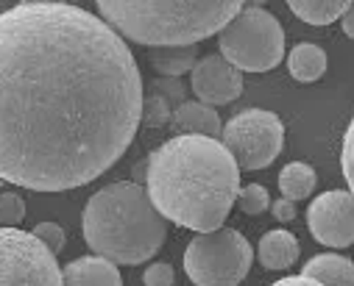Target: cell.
I'll return each mask as SVG.
<instances>
[{"instance_id": "15", "label": "cell", "mask_w": 354, "mask_h": 286, "mask_svg": "<svg viewBox=\"0 0 354 286\" xmlns=\"http://www.w3.org/2000/svg\"><path fill=\"white\" fill-rule=\"evenodd\" d=\"M198 61V48L196 45H165V48H151V64L159 75L165 78H179L190 72Z\"/></svg>"}, {"instance_id": "5", "label": "cell", "mask_w": 354, "mask_h": 286, "mask_svg": "<svg viewBox=\"0 0 354 286\" xmlns=\"http://www.w3.org/2000/svg\"><path fill=\"white\" fill-rule=\"evenodd\" d=\"M221 56L240 72H268L285 59V31L265 9L237 12L218 34Z\"/></svg>"}, {"instance_id": "16", "label": "cell", "mask_w": 354, "mask_h": 286, "mask_svg": "<svg viewBox=\"0 0 354 286\" xmlns=\"http://www.w3.org/2000/svg\"><path fill=\"white\" fill-rule=\"evenodd\" d=\"M288 6L307 25H329L354 6V0H288Z\"/></svg>"}, {"instance_id": "14", "label": "cell", "mask_w": 354, "mask_h": 286, "mask_svg": "<svg viewBox=\"0 0 354 286\" xmlns=\"http://www.w3.org/2000/svg\"><path fill=\"white\" fill-rule=\"evenodd\" d=\"M301 275L324 283V286H354V261L337 253H321L310 258L301 269Z\"/></svg>"}, {"instance_id": "19", "label": "cell", "mask_w": 354, "mask_h": 286, "mask_svg": "<svg viewBox=\"0 0 354 286\" xmlns=\"http://www.w3.org/2000/svg\"><path fill=\"white\" fill-rule=\"evenodd\" d=\"M234 203L240 206V212L257 217V214H262V212H268L271 198H268V189H265L262 183H248V186H240Z\"/></svg>"}, {"instance_id": "9", "label": "cell", "mask_w": 354, "mask_h": 286, "mask_svg": "<svg viewBox=\"0 0 354 286\" xmlns=\"http://www.w3.org/2000/svg\"><path fill=\"white\" fill-rule=\"evenodd\" d=\"M307 228L313 239L326 247L354 245V195L348 189L318 195L307 209Z\"/></svg>"}, {"instance_id": "26", "label": "cell", "mask_w": 354, "mask_h": 286, "mask_svg": "<svg viewBox=\"0 0 354 286\" xmlns=\"http://www.w3.org/2000/svg\"><path fill=\"white\" fill-rule=\"evenodd\" d=\"M271 286H324V283H318V280H313L307 275H290V278H279Z\"/></svg>"}, {"instance_id": "8", "label": "cell", "mask_w": 354, "mask_h": 286, "mask_svg": "<svg viewBox=\"0 0 354 286\" xmlns=\"http://www.w3.org/2000/svg\"><path fill=\"white\" fill-rule=\"evenodd\" d=\"M0 286H62V267L31 231L0 228Z\"/></svg>"}, {"instance_id": "6", "label": "cell", "mask_w": 354, "mask_h": 286, "mask_svg": "<svg viewBox=\"0 0 354 286\" xmlns=\"http://www.w3.org/2000/svg\"><path fill=\"white\" fill-rule=\"evenodd\" d=\"M254 250L234 228L198 234L185 250V272L196 286H237L248 275Z\"/></svg>"}, {"instance_id": "22", "label": "cell", "mask_w": 354, "mask_h": 286, "mask_svg": "<svg viewBox=\"0 0 354 286\" xmlns=\"http://www.w3.org/2000/svg\"><path fill=\"white\" fill-rule=\"evenodd\" d=\"M142 120L151 125V128H162L170 123V112H167V101L162 94H153V98L142 101Z\"/></svg>"}, {"instance_id": "29", "label": "cell", "mask_w": 354, "mask_h": 286, "mask_svg": "<svg viewBox=\"0 0 354 286\" xmlns=\"http://www.w3.org/2000/svg\"><path fill=\"white\" fill-rule=\"evenodd\" d=\"M145 167H148L145 161H140V164L134 167V178H137V181H145Z\"/></svg>"}, {"instance_id": "12", "label": "cell", "mask_w": 354, "mask_h": 286, "mask_svg": "<svg viewBox=\"0 0 354 286\" xmlns=\"http://www.w3.org/2000/svg\"><path fill=\"white\" fill-rule=\"evenodd\" d=\"M170 125L179 134H198V136H212V139H218L221 128H223L218 112L207 103H198V101L182 103L170 114Z\"/></svg>"}, {"instance_id": "20", "label": "cell", "mask_w": 354, "mask_h": 286, "mask_svg": "<svg viewBox=\"0 0 354 286\" xmlns=\"http://www.w3.org/2000/svg\"><path fill=\"white\" fill-rule=\"evenodd\" d=\"M26 220V201L17 192L0 195V228H20Z\"/></svg>"}, {"instance_id": "2", "label": "cell", "mask_w": 354, "mask_h": 286, "mask_svg": "<svg viewBox=\"0 0 354 286\" xmlns=\"http://www.w3.org/2000/svg\"><path fill=\"white\" fill-rule=\"evenodd\" d=\"M145 164L148 201L165 220L198 234L226 223L240 192V167L221 139L179 134Z\"/></svg>"}, {"instance_id": "25", "label": "cell", "mask_w": 354, "mask_h": 286, "mask_svg": "<svg viewBox=\"0 0 354 286\" xmlns=\"http://www.w3.org/2000/svg\"><path fill=\"white\" fill-rule=\"evenodd\" d=\"M268 209H271V214H274L279 223H290V220H296V203L288 201V198L274 201V206H268Z\"/></svg>"}, {"instance_id": "23", "label": "cell", "mask_w": 354, "mask_h": 286, "mask_svg": "<svg viewBox=\"0 0 354 286\" xmlns=\"http://www.w3.org/2000/svg\"><path fill=\"white\" fill-rule=\"evenodd\" d=\"M53 256L56 253H62V247H64V231H62V225H56V223H37L34 225V231H31Z\"/></svg>"}, {"instance_id": "21", "label": "cell", "mask_w": 354, "mask_h": 286, "mask_svg": "<svg viewBox=\"0 0 354 286\" xmlns=\"http://www.w3.org/2000/svg\"><path fill=\"white\" fill-rule=\"evenodd\" d=\"M340 170H343V178L348 183V192L354 195V117L346 128V136H343V147H340Z\"/></svg>"}, {"instance_id": "4", "label": "cell", "mask_w": 354, "mask_h": 286, "mask_svg": "<svg viewBox=\"0 0 354 286\" xmlns=\"http://www.w3.org/2000/svg\"><path fill=\"white\" fill-rule=\"evenodd\" d=\"M101 20L123 39L165 48L198 45L243 12V0H95Z\"/></svg>"}, {"instance_id": "17", "label": "cell", "mask_w": 354, "mask_h": 286, "mask_svg": "<svg viewBox=\"0 0 354 286\" xmlns=\"http://www.w3.org/2000/svg\"><path fill=\"white\" fill-rule=\"evenodd\" d=\"M288 70L296 81L313 83L326 72V53L313 42H299L288 53Z\"/></svg>"}, {"instance_id": "11", "label": "cell", "mask_w": 354, "mask_h": 286, "mask_svg": "<svg viewBox=\"0 0 354 286\" xmlns=\"http://www.w3.org/2000/svg\"><path fill=\"white\" fill-rule=\"evenodd\" d=\"M62 286H123L118 264L101 256H84L62 269Z\"/></svg>"}, {"instance_id": "10", "label": "cell", "mask_w": 354, "mask_h": 286, "mask_svg": "<svg viewBox=\"0 0 354 286\" xmlns=\"http://www.w3.org/2000/svg\"><path fill=\"white\" fill-rule=\"evenodd\" d=\"M190 86L198 103L207 106H229L243 94V72L232 67L223 56H204L190 70Z\"/></svg>"}, {"instance_id": "13", "label": "cell", "mask_w": 354, "mask_h": 286, "mask_svg": "<svg viewBox=\"0 0 354 286\" xmlns=\"http://www.w3.org/2000/svg\"><path fill=\"white\" fill-rule=\"evenodd\" d=\"M257 258L265 269H288L299 258V239L285 228H274L259 239Z\"/></svg>"}, {"instance_id": "18", "label": "cell", "mask_w": 354, "mask_h": 286, "mask_svg": "<svg viewBox=\"0 0 354 286\" xmlns=\"http://www.w3.org/2000/svg\"><path fill=\"white\" fill-rule=\"evenodd\" d=\"M318 183V175L315 170L307 164V161H290L288 167H282L279 172V189H282V198L299 203L304 198L313 195V189Z\"/></svg>"}, {"instance_id": "27", "label": "cell", "mask_w": 354, "mask_h": 286, "mask_svg": "<svg viewBox=\"0 0 354 286\" xmlns=\"http://www.w3.org/2000/svg\"><path fill=\"white\" fill-rule=\"evenodd\" d=\"M340 25H343V34H346L348 39H354V6L340 17Z\"/></svg>"}, {"instance_id": "30", "label": "cell", "mask_w": 354, "mask_h": 286, "mask_svg": "<svg viewBox=\"0 0 354 286\" xmlns=\"http://www.w3.org/2000/svg\"><path fill=\"white\" fill-rule=\"evenodd\" d=\"M265 0H243V9H262Z\"/></svg>"}, {"instance_id": "1", "label": "cell", "mask_w": 354, "mask_h": 286, "mask_svg": "<svg viewBox=\"0 0 354 286\" xmlns=\"http://www.w3.org/2000/svg\"><path fill=\"white\" fill-rule=\"evenodd\" d=\"M126 39L81 6L0 12V181L67 192L112 170L142 123Z\"/></svg>"}, {"instance_id": "3", "label": "cell", "mask_w": 354, "mask_h": 286, "mask_svg": "<svg viewBox=\"0 0 354 286\" xmlns=\"http://www.w3.org/2000/svg\"><path fill=\"white\" fill-rule=\"evenodd\" d=\"M84 242L112 264H142L159 253L167 236V220L148 201L137 181H118L86 201L81 217Z\"/></svg>"}, {"instance_id": "7", "label": "cell", "mask_w": 354, "mask_h": 286, "mask_svg": "<svg viewBox=\"0 0 354 286\" xmlns=\"http://www.w3.org/2000/svg\"><path fill=\"white\" fill-rule=\"evenodd\" d=\"M221 142L240 170H265L285 145V125L268 109H245L221 128Z\"/></svg>"}, {"instance_id": "28", "label": "cell", "mask_w": 354, "mask_h": 286, "mask_svg": "<svg viewBox=\"0 0 354 286\" xmlns=\"http://www.w3.org/2000/svg\"><path fill=\"white\" fill-rule=\"evenodd\" d=\"M34 3H62V6H81L84 0H34Z\"/></svg>"}, {"instance_id": "24", "label": "cell", "mask_w": 354, "mask_h": 286, "mask_svg": "<svg viewBox=\"0 0 354 286\" xmlns=\"http://www.w3.org/2000/svg\"><path fill=\"white\" fill-rule=\"evenodd\" d=\"M173 280H176V272H173V267L165 264V261H156V264H151V267L142 272V283H145V286H173Z\"/></svg>"}]
</instances>
